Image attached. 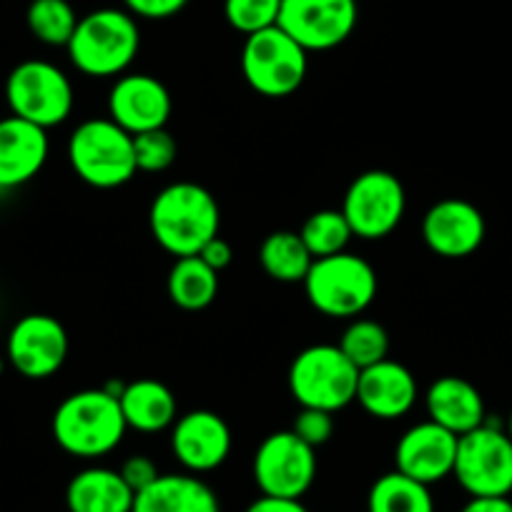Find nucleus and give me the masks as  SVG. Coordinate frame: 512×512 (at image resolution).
<instances>
[{"instance_id": "f257e3e1", "label": "nucleus", "mask_w": 512, "mask_h": 512, "mask_svg": "<svg viewBox=\"0 0 512 512\" xmlns=\"http://www.w3.org/2000/svg\"><path fill=\"white\" fill-rule=\"evenodd\" d=\"M149 226L159 246L176 259L196 256L219 236L221 211L214 194L194 181H176L156 194Z\"/></svg>"}, {"instance_id": "f03ea898", "label": "nucleus", "mask_w": 512, "mask_h": 512, "mask_svg": "<svg viewBox=\"0 0 512 512\" xmlns=\"http://www.w3.org/2000/svg\"><path fill=\"white\" fill-rule=\"evenodd\" d=\"M126 430L121 402L103 387L73 392L53 412V440L63 452L81 460H96L113 452Z\"/></svg>"}, {"instance_id": "7ed1b4c3", "label": "nucleus", "mask_w": 512, "mask_h": 512, "mask_svg": "<svg viewBox=\"0 0 512 512\" xmlns=\"http://www.w3.org/2000/svg\"><path fill=\"white\" fill-rule=\"evenodd\" d=\"M141 48L136 18L121 8H98L78 18L66 51L76 71L91 78H116L131 68Z\"/></svg>"}, {"instance_id": "20e7f679", "label": "nucleus", "mask_w": 512, "mask_h": 512, "mask_svg": "<svg viewBox=\"0 0 512 512\" xmlns=\"http://www.w3.org/2000/svg\"><path fill=\"white\" fill-rule=\"evenodd\" d=\"M68 161L78 179L93 189H118L139 171L134 136L111 118H91L76 126L68 139Z\"/></svg>"}, {"instance_id": "39448f33", "label": "nucleus", "mask_w": 512, "mask_h": 512, "mask_svg": "<svg viewBox=\"0 0 512 512\" xmlns=\"http://www.w3.org/2000/svg\"><path fill=\"white\" fill-rule=\"evenodd\" d=\"M302 284L309 304L332 319L359 317L377 297V274L372 264L349 251L314 259Z\"/></svg>"}, {"instance_id": "423d86ee", "label": "nucleus", "mask_w": 512, "mask_h": 512, "mask_svg": "<svg viewBox=\"0 0 512 512\" xmlns=\"http://www.w3.org/2000/svg\"><path fill=\"white\" fill-rule=\"evenodd\" d=\"M359 369L337 344H312L289 367V390L302 407L339 412L357 400Z\"/></svg>"}, {"instance_id": "0eeeda50", "label": "nucleus", "mask_w": 512, "mask_h": 512, "mask_svg": "<svg viewBox=\"0 0 512 512\" xmlns=\"http://www.w3.org/2000/svg\"><path fill=\"white\" fill-rule=\"evenodd\" d=\"M307 71L309 53L279 26L246 36L241 48V73L259 96H292L304 83Z\"/></svg>"}, {"instance_id": "6e6552de", "label": "nucleus", "mask_w": 512, "mask_h": 512, "mask_svg": "<svg viewBox=\"0 0 512 512\" xmlns=\"http://www.w3.org/2000/svg\"><path fill=\"white\" fill-rule=\"evenodd\" d=\"M6 101L13 116L48 131L68 121L76 93H73L71 78L56 63L23 61L8 76Z\"/></svg>"}, {"instance_id": "1a4fd4ad", "label": "nucleus", "mask_w": 512, "mask_h": 512, "mask_svg": "<svg viewBox=\"0 0 512 512\" xmlns=\"http://www.w3.org/2000/svg\"><path fill=\"white\" fill-rule=\"evenodd\" d=\"M452 477L470 497H510L512 437L507 430L485 422L462 435Z\"/></svg>"}, {"instance_id": "9d476101", "label": "nucleus", "mask_w": 512, "mask_h": 512, "mask_svg": "<svg viewBox=\"0 0 512 512\" xmlns=\"http://www.w3.org/2000/svg\"><path fill=\"white\" fill-rule=\"evenodd\" d=\"M407 209V194L395 174L372 169L349 184L342 201V214L354 236L377 241L400 226Z\"/></svg>"}, {"instance_id": "9b49d317", "label": "nucleus", "mask_w": 512, "mask_h": 512, "mask_svg": "<svg viewBox=\"0 0 512 512\" xmlns=\"http://www.w3.org/2000/svg\"><path fill=\"white\" fill-rule=\"evenodd\" d=\"M251 472L262 495L302 500L317 477V455L292 430L272 432L256 447Z\"/></svg>"}, {"instance_id": "f8f14e48", "label": "nucleus", "mask_w": 512, "mask_h": 512, "mask_svg": "<svg viewBox=\"0 0 512 512\" xmlns=\"http://www.w3.org/2000/svg\"><path fill=\"white\" fill-rule=\"evenodd\" d=\"M357 18V0H282L277 26L307 53H319L342 46Z\"/></svg>"}, {"instance_id": "ddd939ff", "label": "nucleus", "mask_w": 512, "mask_h": 512, "mask_svg": "<svg viewBox=\"0 0 512 512\" xmlns=\"http://www.w3.org/2000/svg\"><path fill=\"white\" fill-rule=\"evenodd\" d=\"M68 357V332L51 314H26L13 324L6 359L26 379H48Z\"/></svg>"}, {"instance_id": "4468645a", "label": "nucleus", "mask_w": 512, "mask_h": 512, "mask_svg": "<svg viewBox=\"0 0 512 512\" xmlns=\"http://www.w3.org/2000/svg\"><path fill=\"white\" fill-rule=\"evenodd\" d=\"M171 111L169 88L149 73H123L108 93V118L131 136L166 128Z\"/></svg>"}, {"instance_id": "2eb2a0df", "label": "nucleus", "mask_w": 512, "mask_h": 512, "mask_svg": "<svg viewBox=\"0 0 512 512\" xmlns=\"http://www.w3.org/2000/svg\"><path fill=\"white\" fill-rule=\"evenodd\" d=\"M171 452L191 475L219 470L231 455L229 425L211 410L186 412L171 427Z\"/></svg>"}, {"instance_id": "dca6fc26", "label": "nucleus", "mask_w": 512, "mask_h": 512, "mask_svg": "<svg viewBox=\"0 0 512 512\" xmlns=\"http://www.w3.org/2000/svg\"><path fill=\"white\" fill-rule=\"evenodd\" d=\"M487 224L482 211L465 199H442L427 209L422 219V239L445 259H465L482 246Z\"/></svg>"}, {"instance_id": "f3484780", "label": "nucleus", "mask_w": 512, "mask_h": 512, "mask_svg": "<svg viewBox=\"0 0 512 512\" xmlns=\"http://www.w3.org/2000/svg\"><path fill=\"white\" fill-rule=\"evenodd\" d=\"M457 440L445 427L432 420L410 427L395 447V470L422 485H435L455 470Z\"/></svg>"}, {"instance_id": "a211bd4d", "label": "nucleus", "mask_w": 512, "mask_h": 512, "mask_svg": "<svg viewBox=\"0 0 512 512\" xmlns=\"http://www.w3.org/2000/svg\"><path fill=\"white\" fill-rule=\"evenodd\" d=\"M417 379L405 364L382 359L367 369H359L357 402L367 415L377 420H400L415 407Z\"/></svg>"}, {"instance_id": "6ab92c4d", "label": "nucleus", "mask_w": 512, "mask_h": 512, "mask_svg": "<svg viewBox=\"0 0 512 512\" xmlns=\"http://www.w3.org/2000/svg\"><path fill=\"white\" fill-rule=\"evenodd\" d=\"M46 128L18 116L0 118V189H18L41 174L48 161Z\"/></svg>"}, {"instance_id": "aec40b11", "label": "nucleus", "mask_w": 512, "mask_h": 512, "mask_svg": "<svg viewBox=\"0 0 512 512\" xmlns=\"http://www.w3.org/2000/svg\"><path fill=\"white\" fill-rule=\"evenodd\" d=\"M425 407L427 417L435 425L445 427L457 437L467 435L487 422L485 400L475 384L467 382L465 377L447 374V377L435 379L425 395Z\"/></svg>"}, {"instance_id": "412c9836", "label": "nucleus", "mask_w": 512, "mask_h": 512, "mask_svg": "<svg viewBox=\"0 0 512 512\" xmlns=\"http://www.w3.org/2000/svg\"><path fill=\"white\" fill-rule=\"evenodd\" d=\"M131 512H221V502L214 487L199 475L169 472L136 492Z\"/></svg>"}, {"instance_id": "4be33fe9", "label": "nucleus", "mask_w": 512, "mask_h": 512, "mask_svg": "<svg viewBox=\"0 0 512 512\" xmlns=\"http://www.w3.org/2000/svg\"><path fill=\"white\" fill-rule=\"evenodd\" d=\"M136 492L111 467H86L66 487L68 512H131Z\"/></svg>"}, {"instance_id": "5701e85b", "label": "nucleus", "mask_w": 512, "mask_h": 512, "mask_svg": "<svg viewBox=\"0 0 512 512\" xmlns=\"http://www.w3.org/2000/svg\"><path fill=\"white\" fill-rule=\"evenodd\" d=\"M118 402H121L128 430L154 435V432L169 430L179 420V405H176L174 392L159 379L128 382Z\"/></svg>"}, {"instance_id": "b1692460", "label": "nucleus", "mask_w": 512, "mask_h": 512, "mask_svg": "<svg viewBox=\"0 0 512 512\" xmlns=\"http://www.w3.org/2000/svg\"><path fill=\"white\" fill-rule=\"evenodd\" d=\"M166 289L179 309L201 312L219 294V272H214L201 256H181L171 267Z\"/></svg>"}, {"instance_id": "393cba45", "label": "nucleus", "mask_w": 512, "mask_h": 512, "mask_svg": "<svg viewBox=\"0 0 512 512\" xmlns=\"http://www.w3.org/2000/svg\"><path fill=\"white\" fill-rule=\"evenodd\" d=\"M259 262H262L267 277H272L274 282L297 284L304 282V277L309 274L314 256L309 254L299 231H274L262 241Z\"/></svg>"}, {"instance_id": "a878e982", "label": "nucleus", "mask_w": 512, "mask_h": 512, "mask_svg": "<svg viewBox=\"0 0 512 512\" xmlns=\"http://www.w3.org/2000/svg\"><path fill=\"white\" fill-rule=\"evenodd\" d=\"M367 512H435L430 485L392 470L369 487Z\"/></svg>"}, {"instance_id": "bb28decb", "label": "nucleus", "mask_w": 512, "mask_h": 512, "mask_svg": "<svg viewBox=\"0 0 512 512\" xmlns=\"http://www.w3.org/2000/svg\"><path fill=\"white\" fill-rule=\"evenodd\" d=\"M28 31L41 43L66 48L78 26V16L68 0H33L26 13Z\"/></svg>"}, {"instance_id": "cd10ccee", "label": "nucleus", "mask_w": 512, "mask_h": 512, "mask_svg": "<svg viewBox=\"0 0 512 512\" xmlns=\"http://www.w3.org/2000/svg\"><path fill=\"white\" fill-rule=\"evenodd\" d=\"M357 369H367L390 354V334L374 319H354L337 344Z\"/></svg>"}, {"instance_id": "c85d7f7f", "label": "nucleus", "mask_w": 512, "mask_h": 512, "mask_svg": "<svg viewBox=\"0 0 512 512\" xmlns=\"http://www.w3.org/2000/svg\"><path fill=\"white\" fill-rule=\"evenodd\" d=\"M299 236L307 244L309 254L314 259L322 256H334L339 251H347L349 239H352V229H349L347 219H344L342 209H322L314 211L299 229Z\"/></svg>"}, {"instance_id": "c756f323", "label": "nucleus", "mask_w": 512, "mask_h": 512, "mask_svg": "<svg viewBox=\"0 0 512 512\" xmlns=\"http://www.w3.org/2000/svg\"><path fill=\"white\" fill-rule=\"evenodd\" d=\"M282 11V0H224V18L241 36H254L274 28Z\"/></svg>"}, {"instance_id": "7c9ffc66", "label": "nucleus", "mask_w": 512, "mask_h": 512, "mask_svg": "<svg viewBox=\"0 0 512 512\" xmlns=\"http://www.w3.org/2000/svg\"><path fill=\"white\" fill-rule=\"evenodd\" d=\"M134 154L139 171L161 174L174 166L176 156H179V144L166 128H154V131L134 136Z\"/></svg>"}, {"instance_id": "2f4dec72", "label": "nucleus", "mask_w": 512, "mask_h": 512, "mask_svg": "<svg viewBox=\"0 0 512 512\" xmlns=\"http://www.w3.org/2000/svg\"><path fill=\"white\" fill-rule=\"evenodd\" d=\"M292 432L299 440L307 442L309 447H322L332 440L334 435V415L324 410H314V407H302L299 415L294 417Z\"/></svg>"}, {"instance_id": "473e14b6", "label": "nucleus", "mask_w": 512, "mask_h": 512, "mask_svg": "<svg viewBox=\"0 0 512 512\" xmlns=\"http://www.w3.org/2000/svg\"><path fill=\"white\" fill-rule=\"evenodd\" d=\"M126 11L146 21H166L189 6V0H123Z\"/></svg>"}, {"instance_id": "72a5a7b5", "label": "nucleus", "mask_w": 512, "mask_h": 512, "mask_svg": "<svg viewBox=\"0 0 512 512\" xmlns=\"http://www.w3.org/2000/svg\"><path fill=\"white\" fill-rule=\"evenodd\" d=\"M118 472H121V477L126 480V485L131 487L134 492L146 490V487H149L151 482L161 475L159 465H156V462L146 455H131L126 462H123L121 470Z\"/></svg>"}, {"instance_id": "f704fd0d", "label": "nucleus", "mask_w": 512, "mask_h": 512, "mask_svg": "<svg viewBox=\"0 0 512 512\" xmlns=\"http://www.w3.org/2000/svg\"><path fill=\"white\" fill-rule=\"evenodd\" d=\"M196 256H201V259H204V262L209 264L214 272H221V269H226L231 264V259H234V251H231L229 241L221 239V236H214V239H211L209 244H206Z\"/></svg>"}, {"instance_id": "c9c22d12", "label": "nucleus", "mask_w": 512, "mask_h": 512, "mask_svg": "<svg viewBox=\"0 0 512 512\" xmlns=\"http://www.w3.org/2000/svg\"><path fill=\"white\" fill-rule=\"evenodd\" d=\"M244 512H309L302 500H289V497H256L246 505Z\"/></svg>"}, {"instance_id": "e433bc0d", "label": "nucleus", "mask_w": 512, "mask_h": 512, "mask_svg": "<svg viewBox=\"0 0 512 512\" xmlns=\"http://www.w3.org/2000/svg\"><path fill=\"white\" fill-rule=\"evenodd\" d=\"M460 512H512L510 497H470Z\"/></svg>"}, {"instance_id": "4c0bfd02", "label": "nucleus", "mask_w": 512, "mask_h": 512, "mask_svg": "<svg viewBox=\"0 0 512 512\" xmlns=\"http://www.w3.org/2000/svg\"><path fill=\"white\" fill-rule=\"evenodd\" d=\"M3 372H6V357L0 354V377H3Z\"/></svg>"}, {"instance_id": "58836bf2", "label": "nucleus", "mask_w": 512, "mask_h": 512, "mask_svg": "<svg viewBox=\"0 0 512 512\" xmlns=\"http://www.w3.org/2000/svg\"><path fill=\"white\" fill-rule=\"evenodd\" d=\"M505 430H507V435L512 437V410H510V417H507V427H505Z\"/></svg>"}]
</instances>
